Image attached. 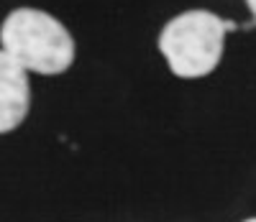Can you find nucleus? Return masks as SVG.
I'll return each instance as SVG.
<instances>
[{
  "mask_svg": "<svg viewBox=\"0 0 256 222\" xmlns=\"http://www.w3.org/2000/svg\"><path fill=\"white\" fill-rule=\"evenodd\" d=\"M236 28L238 23L226 20L212 10H184L164 23L159 33V51L174 77L202 79L218 69L226 51V36Z\"/></svg>",
  "mask_w": 256,
  "mask_h": 222,
  "instance_id": "f03ea898",
  "label": "nucleus"
},
{
  "mask_svg": "<svg viewBox=\"0 0 256 222\" xmlns=\"http://www.w3.org/2000/svg\"><path fill=\"white\" fill-rule=\"evenodd\" d=\"M246 8L251 10V15L256 18V0H246Z\"/></svg>",
  "mask_w": 256,
  "mask_h": 222,
  "instance_id": "20e7f679",
  "label": "nucleus"
},
{
  "mask_svg": "<svg viewBox=\"0 0 256 222\" xmlns=\"http://www.w3.org/2000/svg\"><path fill=\"white\" fill-rule=\"evenodd\" d=\"M31 110L28 72L0 49V136L24 125Z\"/></svg>",
  "mask_w": 256,
  "mask_h": 222,
  "instance_id": "7ed1b4c3",
  "label": "nucleus"
},
{
  "mask_svg": "<svg viewBox=\"0 0 256 222\" xmlns=\"http://www.w3.org/2000/svg\"><path fill=\"white\" fill-rule=\"evenodd\" d=\"M0 49L34 74H64L74 61L70 28L46 10L16 8L0 26Z\"/></svg>",
  "mask_w": 256,
  "mask_h": 222,
  "instance_id": "f257e3e1",
  "label": "nucleus"
},
{
  "mask_svg": "<svg viewBox=\"0 0 256 222\" xmlns=\"http://www.w3.org/2000/svg\"><path fill=\"white\" fill-rule=\"evenodd\" d=\"M244 222H256V217H248V220H244Z\"/></svg>",
  "mask_w": 256,
  "mask_h": 222,
  "instance_id": "39448f33",
  "label": "nucleus"
}]
</instances>
